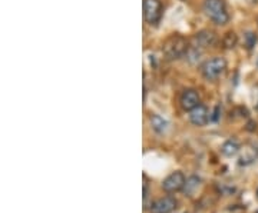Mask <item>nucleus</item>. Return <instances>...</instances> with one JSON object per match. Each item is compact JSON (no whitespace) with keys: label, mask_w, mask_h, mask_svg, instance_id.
I'll use <instances>...</instances> for the list:
<instances>
[{"label":"nucleus","mask_w":258,"mask_h":213,"mask_svg":"<svg viewBox=\"0 0 258 213\" xmlns=\"http://www.w3.org/2000/svg\"><path fill=\"white\" fill-rule=\"evenodd\" d=\"M257 197H258V189H257Z\"/></svg>","instance_id":"6ab92c4d"},{"label":"nucleus","mask_w":258,"mask_h":213,"mask_svg":"<svg viewBox=\"0 0 258 213\" xmlns=\"http://www.w3.org/2000/svg\"><path fill=\"white\" fill-rule=\"evenodd\" d=\"M176 200L175 197L172 196H165L155 200L154 203L151 204L149 212L151 213H171L172 210H175Z\"/></svg>","instance_id":"1a4fd4ad"},{"label":"nucleus","mask_w":258,"mask_h":213,"mask_svg":"<svg viewBox=\"0 0 258 213\" xmlns=\"http://www.w3.org/2000/svg\"><path fill=\"white\" fill-rule=\"evenodd\" d=\"M220 118H221V106H215V108H214V112L211 113V119H210V122L217 123V122L220 121Z\"/></svg>","instance_id":"dca6fc26"},{"label":"nucleus","mask_w":258,"mask_h":213,"mask_svg":"<svg viewBox=\"0 0 258 213\" xmlns=\"http://www.w3.org/2000/svg\"><path fill=\"white\" fill-rule=\"evenodd\" d=\"M185 176L182 172H174L169 176L166 177L162 182V189L168 192V193H175L178 190H182L185 185Z\"/></svg>","instance_id":"423d86ee"},{"label":"nucleus","mask_w":258,"mask_h":213,"mask_svg":"<svg viewBox=\"0 0 258 213\" xmlns=\"http://www.w3.org/2000/svg\"><path fill=\"white\" fill-rule=\"evenodd\" d=\"M148 195H149V189H148V183H144V202L147 203Z\"/></svg>","instance_id":"a211bd4d"},{"label":"nucleus","mask_w":258,"mask_h":213,"mask_svg":"<svg viewBox=\"0 0 258 213\" xmlns=\"http://www.w3.org/2000/svg\"><path fill=\"white\" fill-rule=\"evenodd\" d=\"M244 45L248 50H251L252 47L257 45V35L254 32H247L245 36H244Z\"/></svg>","instance_id":"2eb2a0df"},{"label":"nucleus","mask_w":258,"mask_h":213,"mask_svg":"<svg viewBox=\"0 0 258 213\" xmlns=\"http://www.w3.org/2000/svg\"><path fill=\"white\" fill-rule=\"evenodd\" d=\"M220 192H221L222 195L228 196V195H232L234 192H235V186H227V185H220Z\"/></svg>","instance_id":"f3484780"},{"label":"nucleus","mask_w":258,"mask_h":213,"mask_svg":"<svg viewBox=\"0 0 258 213\" xmlns=\"http://www.w3.org/2000/svg\"><path fill=\"white\" fill-rule=\"evenodd\" d=\"M211 119V115L208 112V108L205 104H198L197 108H194L192 111L189 112V122L192 123L194 126H205Z\"/></svg>","instance_id":"0eeeda50"},{"label":"nucleus","mask_w":258,"mask_h":213,"mask_svg":"<svg viewBox=\"0 0 258 213\" xmlns=\"http://www.w3.org/2000/svg\"><path fill=\"white\" fill-rule=\"evenodd\" d=\"M215 43H217V36L212 30H201L192 39V46L201 49L203 52L205 49L215 46Z\"/></svg>","instance_id":"39448f33"},{"label":"nucleus","mask_w":258,"mask_h":213,"mask_svg":"<svg viewBox=\"0 0 258 213\" xmlns=\"http://www.w3.org/2000/svg\"><path fill=\"white\" fill-rule=\"evenodd\" d=\"M204 12H205L207 18L218 26L227 25L231 19L228 9H227V3L224 0H205Z\"/></svg>","instance_id":"f03ea898"},{"label":"nucleus","mask_w":258,"mask_h":213,"mask_svg":"<svg viewBox=\"0 0 258 213\" xmlns=\"http://www.w3.org/2000/svg\"><path fill=\"white\" fill-rule=\"evenodd\" d=\"M200 103H201L200 94H198L197 90H194V89H186V90H184V92L181 93V96H179V104H181V108H182L185 112H191L194 108H197Z\"/></svg>","instance_id":"6e6552de"},{"label":"nucleus","mask_w":258,"mask_h":213,"mask_svg":"<svg viewBox=\"0 0 258 213\" xmlns=\"http://www.w3.org/2000/svg\"><path fill=\"white\" fill-rule=\"evenodd\" d=\"M237 43H238V36L235 35V32H232V30L227 32L224 39H222V46L225 49H234L237 46Z\"/></svg>","instance_id":"4468645a"},{"label":"nucleus","mask_w":258,"mask_h":213,"mask_svg":"<svg viewBox=\"0 0 258 213\" xmlns=\"http://www.w3.org/2000/svg\"><path fill=\"white\" fill-rule=\"evenodd\" d=\"M257 213H258V212H257Z\"/></svg>","instance_id":"aec40b11"},{"label":"nucleus","mask_w":258,"mask_h":213,"mask_svg":"<svg viewBox=\"0 0 258 213\" xmlns=\"http://www.w3.org/2000/svg\"><path fill=\"white\" fill-rule=\"evenodd\" d=\"M225 70H227V62L224 57H220V56L211 57L201 65V74L210 82L220 79L222 74L225 73Z\"/></svg>","instance_id":"7ed1b4c3"},{"label":"nucleus","mask_w":258,"mask_h":213,"mask_svg":"<svg viewBox=\"0 0 258 213\" xmlns=\"http://www.w3.org/2000/svg\"><path fill=\"white\" fill-rule=\"evenodd\" d=\"M162 18L161 0H144V19L148 25H157Z\"/></svg>","instance_id":"20e7f679"},{"label":"nucleus","mask_w":258,"mask_h":213,"mask_svg":"<svg viewBox=\"0 0 258 213\" xmlns=\"http://www.w3.org/2000/svg\"><path fill=\"white\" fill-rule=\"evenodd\" d=\"M188 49H189V45H188L186 37H184L182 35H171L164 42L162 53L165 56L166 60L172 62V60H178V59L184 57Z\"/></svg>","instance_id":"f257e3e1"},{"label":"nucleus","mask_w":258,"mask_h":213,"mask_svg":"<svg viewBox=\"0 0 258 213\" xmlns=\"http://www.w3.org/2000/svg\"><path fill=\"white\" fill-rule=\"evenodd\" d=\"M149 122H151V128L155 130L158 135H164L168 130V126H169V123L159 115H152L149 118Z\"/></svg>","instance_id":"9b49d317"},{"label":"nucleus","mask_w":258,"mask_h":213,"mask_svg":"<svg viewBox=\"0 0 258 213\" xmlns=\"http://www.w3.org/2000/svg\"><path fill=\"white\" fill-rule=\"evenodd\" d=\"M201 185V179L198 176H189L186 180H185V185L182 187V192H184L186 196H191L200 187Z\"/></svg>","instance_id":"ddd939ff"},{"label":"nucleus","mask_w":258,"mask_h":213,"mask_svg":"<svg viewBox=\"0 0 258 213\" xmlns=\"http://www.w3.org/2000/svg\"><path fill=\"white\" fill-rule=\"evenodd\" d=\"M258 158V149L257 148H248L244 150V153L240 156L238 165L240 166H248L251 163H254Z\"/></svg>","instance_id":"f8f14e48"},{"label":"nucleus","mask_w":258,"mask_h":213,"mask_svg":"<svg viewBox=\"0 0 258 213\" xmlns=\"http://www.w3.org/2000/svg\"><path fill=\"white\" fill-rule=\"evenodd\" d=\"M240 150H241L240 142H238L237 139L225 140L221 146V153L224 155V156H227V158H232V156H235Z\"/></svg>","instance_id":"9d476101"}]
</instances>
